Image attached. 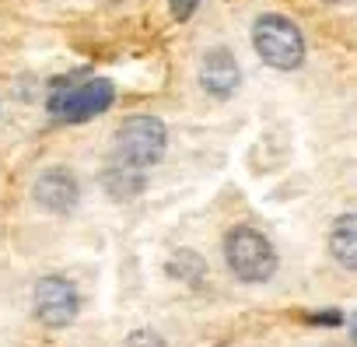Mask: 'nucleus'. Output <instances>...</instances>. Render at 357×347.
Instances as JSON below:
<instances>
[{
    "mask_svg": "<svg viewBox=\"0 0 357 347\" xmlns=\"http://www.w3.org/2000/svg\"><path fill=\"white\" fill-rule=\"evenodd\" d=\"M112 91L116 88L105 77H60L50 91V116L60 123H84L112 105Z\"/></svg>",
    "mask_w": 357,
    "mask_h": 347,
    "instance_id": "obj_1",
    "label": "nucleus"
},
{
    "mask_svg": "<svg viewBox=\"0 0 357 347\" xmlns=\"http://www.w3.org/2000/svg\"><path fill=\"white\" fill-rule=\"evenodd\" d=\"M225 260L231 267V274L245 284H259L270 281L277 270V253L270 246V239L256 228H231L225 239Z\"/></svg>",
    "mask_w": 357,
    "mask_h": 347,
    "instance_id": "obj_2",
    "label": "nucleus"
},
{
    "mask_svg": "<svg viewBox=\"0 0 357 347\" xmlns=\"http://www.w3.org/2000/svg\"><path fill=\"white\" fill-rule=\"evenodd\" d=\"M252 46L263 57V64H270L277 71H294L305 60L301 29L284 15H263L252 29Z\"/></svg>",
    "mask_w": 357,
    "mask_h": 347,
    "instance_id": "obj_3",
    "label": "nucleus"
},
{
    "mask_svg": "<svg viewBox=\"0 0 357 347\" xmlns=\"http://www.w3.org/2000/svg\"><path fill=\"white\" fill-rule=\"evenodd\" d=\"M165 144H168V133H165V123L154 119V116H130L119 133H116V151L123 161L144 168V165H154L161 154H165Z\"/></svg>",
    "mask_w": 357,
    "mask_h": 347,
    "instance_id": "obj_4",
    "label": "nucleus"
},
{
    "mask_svg": "<svg viewBox=\"0 0 357 347\" xmlns=\"http://www.w3.org/2000/svg\"><path fill=\"white\" fill-rule=\"evenodd\" d=\"M36 316L46 326H70L77 316V291L67 277H43L36 284Z\"/></svg>",
    "mask_w": 357,
    "mask_h": 347,
    "instance_id": "obj_5",
    "label": "nucleus"
},
{
    "mask_svg": "<svg viewBox=\"0 0 357 347\" xmlns=\"http://www.w3.org/2000/svg\"><path fill=\"white\" fill-rule=\"evenodd\" d=\"M77 179L70 168H46L43 176L36 179V204L53 211V214H67L74 204H77Z\"/></svg>",
    "mask_w": 357,
    "mask_h": 347,
    "instance_id": "obj_6",
    "label": "nucleus"
},
{
    "mask_svg": "<svg viewBox=\"0 0 357 347\" xmlns=\"http://www.w3.org/2000/svg\"><path fill=\"white\" fill-rule=\"evenodd\" d=\"M238 81H242V71H238V60L231 57V50L218 46V50H211L204 57V64H200V84H204L207 95L228 98L238 88Z\"/></svg>",
    "mask_w": 357,
    "mask_h": 347,
    "instance_id": "obj_7",
    "label": "nucleus"
},
{
    "mask_svg": "<svg viewBox=\"0 0 357 347\" xmlns=\"http://www.w3.org/2000/svg\"><path fill=\"white\" fill-rule=\"evenodd\" d=\"M329 253L336 256L340 267L357 270V214L336 218V225L329 232Z\"/></svg>",
    "mask_w": 357,
    "mask_h": 347,
    "instance_id": "obj_8",
    "label": "nucleus"
},
{
    "mask_svg": "<svg viewBox=\"0 0 357 347\" xmlns=\"http://www.w3.org/2000/svg\"><path fill=\"white\" fill-rule=\"evenodd\" d=\"M105 190H109L112 197H119V200H123V197L140 193V190H144V179H140L137 165H130V161H123V158H119V165L105 172Z\"/></svg>",
    "mask_w": 357,
    "mask_h": 347,
    "instance_id": "obj_9",
    "label": "nucleus"
},
{
    "mask_svg": "<svg viewBox=\"0 0 357 347\" xmlns=\"http://www.w3.org/2000/svg\"><path fill=\"white\" fill-rule=\"evenodd\" d=\"M168 270H172L178 281H200V277H204V260H200L197 253H175L172 263H168Z\"/></svg>",
    "mask_w": 357,
    "mask_h": 347,
    "instance_id": "obj_10",
    "label": "nucleus"
},
{
    "mask_svg": "<svg viewBox=\"0 0 357 347\" xmlns=\"http://www.w3.org/2000/svg\"><path fill=\"white\" fill-rule=\"evenodd\" d=\"M126 347H165V340L158 333H151V330H137V333H130Z\"/></svg>",
    "mask_w": 357,
    "mask_h": 347,
    "instance_id": "obj_11",
    "label": "nucleus"
},
{
    "mask_svg": "<svg viewBox=\"0 0 357 347\" xmlns=\"http://www.w3.org/2000/svg\"><path fill=\"white\" fill-rule=\"evenodd\" d=\"M197 4L200 0H172V11H175V18H190L197 11Z\"/></svg>",
    "mask_w": 357,
    "mask_h": 347,
    "instance_id": "obj_12",
    "label": "nucleus"
},
{
    "mask_svg": "<svg viewBox=\"0 0 357 347\" xmlns=\"http://www.w3.org/2000/svg\"><path fill=\"white\" fill-rule=\"evenodd\" d=\"M350 337H354V340H357V316H354V319H350Z\"/></svg>",
    "mask_w": 357,
    "mask_h": 347,
    "instance_id": "obj_13",
    "label": "nucleus"
}]
</instances>
